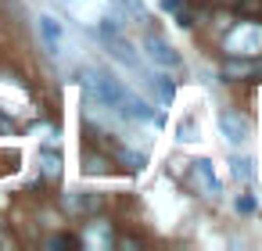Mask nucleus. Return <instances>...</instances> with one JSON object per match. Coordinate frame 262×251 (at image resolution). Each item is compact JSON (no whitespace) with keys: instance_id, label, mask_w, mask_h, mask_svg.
Returning a JSON list of instances; mask_svg holds the SVG:
<instances>
[{"instance_id":"nucleus-1","label":"nucleus","mask_w":262,"mask_h":251,"mask_svg":"<svg viewBox=\"0 0 262 251\" xmlns=\"http://www.w3.org/2000/svg\"><path fill=\"white\" fill-rule=\"evenodd\" d=\"M79 86L86 94V108H101L129 126H155L158 129V111L126 79H115L112 72L86 65V69H79Z\"/></svg>"},{"instance_id":"nucleus-2","label":"nucleus","mask_w":262,"mask_h":251,"mask_svg":"<svg viewBox=\"0 0 262 251\" xmlns=\"http://www.w3.org/2000/svg\"><path fill=\"white\" fill-rule=\"evenodd\" d=\"M94 36H97V43L108 51V58L112 61H119L122 69H129L137 79H144L147 76V69H144V54L133 47V40L122 33V26H119V18L115 15H104L97 26H94Z\"/></svg>"},{"instance_id":"nucleus-3","label":"nucleus","mask_w":262,"mask_h":251,"mask_svg":"<svg viewBox=\"0 0 262 251\" xmlns=\"http://www.w3.org/2000/svg\"><path fill=\"white\" fill-rule=\"evenodd\" d=\"M223 47H226L230 58H258V54H262V26H255V22L233 26V29L226 33Z\"/></svg>"},{"instance_id":"nucleus-4","label":"nucleus","mask_w":262,"mask_h":251,"mask_svg":"<svg viewBox=\"0 0 262 251\" xmlns=\"http://www.w3.org/2000/svg\"><path fill=\"white\" fill-rule=\"evenodd\" d=\"M36 36H40V47L47 51V58H54V61L65 58V51H69V33H65V26H61L58 15L40 11V18H36Z\"/></svg>"},{"instance_id":"nucleus-5","label":"nucleus","mask_w":262,"mask_h":251,"mask_svg":"<svg viewBox=\"0 0 262 251\" xmlns=\"http://www.w3.org/2000/svg\"><path fill=\"white\" fill-rule=\"evenodd\" d=\"M144 58H147L151 69H162V72H180L183 69V54L165 36H158V33H147L144 36Z\"/></svg>"},{"instance_id":"nucleus-6","label":"nucleus","mask_w":262,"mask_h":251,"mask_svg":"<svg viewBox=\"0 0 262 251\" xmlns=\"http://www.w3.org/2000/svg\"><path fill=\"white\" fill-rule=\"evenodd\" d=\"M219 133H223V140L230 147H244L251 140V122L244 115H237V111H223L219 115Z\"/></svg>"},{"instance_id":"nucleus-7","label":"nucleus","mask_w":262,"mask_h":251,"mask_svg":"<svg viewBox=\"0 0 262 251\" xmlns=\"http://www.w3.org/2000/svg\"><path fill=\"white\" fill-rule=\"evenodd\" d=\"M65 4H69V15L83 26H97L104 15H112L108 0H65Z\"/></svg>"},{"instance_id":"nucleus-8","label":"nucleus","mask_w":262,"mask_h":251,"mask_svg":"<svg viewBox=\"0 0 262 251\" xmlns=\"http://www.w3.org/2000/svg\"><path fill=\"white\" fill-rule=\"evenodd\" d=\"M190 183H194V190L201 194V197H219L223 194V187H219V179H215V169H212V162H194L190 165Z\"/></svg>"},{"instance_id":"nucleus-9","label":"nucleus","mask_w":262,"mask_h":251,"mask_svg":"<svg viewBox=\"0 0 262 251\" xmlns=\"http://www.w3.org/2000/svg\"><path fill=\"white\" fill-rule=\"evenodd\" d=\"M201 140H205V129H201L198 115H194V111H187V115L176 122V144H183V147H198Z\"/></svg>"},{"instance_id":"nucleus-10","label":"nucleus","mask_w":262,"mask_h":251,"mask_svg":"<svg viewBox=\"0 0 262 251\" xmlns=\"http://www.w3.org/2000/svg\"><path fill=\"white\" fill-rule=\"evenodd\" d=\"M83 244L86 247H112V230H108V222H90L86 230H83Z\"/></svg>"},{"instance_id":"nucleus-11","label":"nucleus","mask_w":262,"mask_h":251,"mask_svg":"<svg viewBox=\"0 0 262 251\" xmlns=\"http://www.w3.org/2000/svg\"><path fill=\"white\" fill-rule=\"evenodd\" d=\"M230 165H233V176H237V179H244V183H251V179L258 176V169H255V158H251V154H233V158H230Z\"/></svg>"},{"instance_id":"nucleus-12","label":"nucleus","mask_w":262,"mask_h":251,"mask_svg":"<svg viewBox=\"0 0 262 251\" xmlns=\"http://www.w3.org/2000/svg\"><path fill=\"white\" fill-rule=\"evenodd\" d=\"M40 172H43L47 179H58V176H61V158H58L51 147L40 151Z\"/></svg>"},{"instance_id":"nucleus-13","label":"nucleus","mask_w":262,"mask_h":251,"mask_svg":"<svg viewBox=\"0 0 262 251\" xmlns=\"http://www.w3.org/2000/svg\"><path fill=\"white\" fill-rule=\"evenodd\" d=\"M223 72H226V76H230V79H244V76H251V72H255V69H251V65H248V61H230V65H226V69H223Z\"/></svg>"},{"instance_id":"nucleus-14","label":"nucleus","mask_w":262,"mask_h":251,"mask_svg":"<svg viewBox=\"0 0 262 251\" xmlns=\"http://www.w3.org/2000/svg\"><path fill=\"white\" fill-rule=\"evenodd\" d=\"M122 8H129V18H137V22H144V18H147L144 0H122Z\"/></svg>"},{"instance_id":"nucleus-15","label":"nucleus","mask_w":262,"mask_h":251,"mask_svg":"<svg viewBox=\"0 0 262 251\" xmlns=\"http://www.w3.org/2000/svg\"><path fill=\"white\" fill-rule=\"evenodd\" d=\"M122 162H129L133 169H140V162H144V158H140L137 151H122Z\"/></svg>"},{"instance_id":"nucleus-16","label":"nucleus","mask_w":262,"mask_h":251,"mask_svg":"<svg viewBox=\"0 0 262 251\" xmlns=\"http://www.w3.org/2000/svg\"><path fill=\"white\" fill-rule=\"evenodd\" d=\"M251 208H255V201H251L248 194H244V197H237V212H251Z\"/></svg>"}]
</instances>
